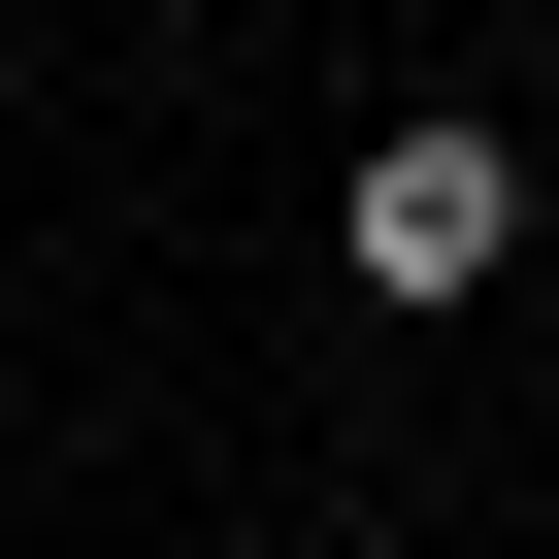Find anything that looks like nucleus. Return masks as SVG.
<instances>
[{
  "label": "nucleus",
  "mask_w": 559,
  "mask_h": 559,
  "mask_svg": "<svg viewBox=\"0 0 559 559\" xmlns=\"http://www.w3.org/2000/svg\"><path fill=\"white\" fill-rule=\"evenodd\" d=\"M330 263H362L395 330H461L493 263H526V132H461V99H395V132H362V198H330Z\"/></svg>",
  "instance_id": "f257e3e1"
}]
</instances>
